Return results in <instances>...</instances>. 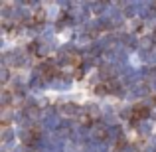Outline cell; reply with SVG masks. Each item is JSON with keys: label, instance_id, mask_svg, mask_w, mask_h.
<instances>
[{"label": "cell", "instance_id": "cell-3", "mask_svg": "<svg viewBox=\"0 0 156 152\" xmlns=\"http://www.w3.org/2000/svg\"><path fill=\"white\" fill-rule=\"evenodd\" d=\"M79 122H83L85 126L91 125V117H87V115H83V117H79Z\"/></svg>", "mask_w": 156, "mask_h": 152}, {"label": "cell", "instance_id": "cell-1", "mask_svg": "<svg viewBox=\"0 0 156 152\" xmlns=\"http://www.w3.org/2000/svg\"><path fill=\"white\" fill-rule=\"evenodd\" d=\"M148 113H150L148 107H144V105H136V107L133 109V118H134V121H140V118H146V117H148Z\"/></svg>", "mask_w": 156, "mask_h": 152}, {"label": "cell", "instance_id": "cell-5", "mask_svg": "<svg viewBox=\"0 0 156 152\" xmlns=\"http://www.w3.org/2000/svg\"><path fill=\"white\" fill-rule=\"evenodd\" d=\"M105 134H107V133H105L103 129H99V130H97V136H99V138H105Z\"/></svg>", "mask_w": 156, "mask_h": 152}, {"label": "cell", "instance_id": "cell-2", "mask_svg": "<svg viewBox=\"0 0 156 152\" xmlns=\"http://www.w3.org/2000/svg\"><path fill=\"white\" fill-rule=\"evenodd\" d=\"M42 22H44V12H42V10L34 12V18H32V24H42Z\"/></svg>", "mask_w": 156, "mask_h": 152}, {"label": "cell", "instance_id": "cell-4", "mask_svg": "<svg viewBox=\"0 0 156 152\" xmlns=\"http://www.w3.org/2000/svg\"><path fill=\"white\" fill-rule=\"evenodd\" d=\"M95 93H97V95H105V93H107V87H105V85H97V87H95Z\"/></svg>", "mask_w": 156, "mask_h": 152}]
</instances>
